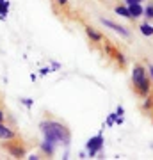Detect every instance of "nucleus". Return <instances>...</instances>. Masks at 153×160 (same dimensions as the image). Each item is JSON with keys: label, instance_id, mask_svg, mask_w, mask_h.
Here are the masks:
<instances>
[{"label": "nucleus", "instance_id": "f257e3e1", "mask_svg": "<svg viewBox=\"0 0 153 160\" xmlns=\"http://www.w3.org/2000/svg\"><path fill=\"white\" fill-rule=\"evenodd\" d=\"M41 132H43V137L48 139V141H52V142H55L57 146L59 144H64V146H69V141H71V137H69V132L68 128L63 125V123H59V121H43L39 125Z\"/></svg>", "mask_w": 153, "mask_h": 160}, {"label": "nucleus", "instance_id": "f03ea898", "mask_svg": "<svg viewBox=\"0 0 153 160\" xmlns=\"http://www.w3.org/2000/svg\"><path fill=\"white\" fill-rule=\"evenodd\" d=\"M132 84H134V89H135L142 98L148 96L150 87H151V82H150V78H148L144 66L135 64V66L132 68Z\"/></svg>", "mask_w": 153, "mask_h": 160}, {"label": "nucleus", "instance_id": "7ed1b4c3", "mask_svg": "<svg viewBox=\"0 0 153 160\" xmlns=\"http://www.w3.org/2000/svg\"><path fill=\"white\" fill-rule=\"evenodd\" d=\"M85 149H87V157H96L98 153L103 151V135L102 133H96L94 137H91L85 144Z\"/></svg>", "mask_w": 153, "mask_h": 160}, {"label": "nucleus", "instance_id": "20e7f679", "mask_svg": "<svg viewBox=\"0 0 153 160\" xmlns=\"http://www.w3.org/2000/svg\"><path fill=\"white\" fill-rule=\"evenodd\" d=\"M100 22H102L107 29L114 30L116 34L123 36V38H130V30L126 29V27H123V25H118V23H114L112 20H105V18H100Z\"/></svg>", "mask_w": 153, "mask_h": 160}, {"label": "nucleus", "instance_id": "39448f33", "mask_svg": "<svg viewBox=\"0 0 153 160\" xmlns=\"http://www.w3.org/2000/svg\"><path fill=\"white\" fill-rule=\"evenodd\" d=\"M0 139L2 141H13V139H16V132L4 123H0Z\"/></svg>", "mask_w": 153, "mask_h": 160}, {"label": "nucleus", "instance_id": "423d86ee", "mask_svg": "<svg viewBox=\"0 0 153 160\" xmlns=\"http://www.w3.org/2000/svg\"><path fill=\"white\" fill-rule=\"evenodd\" d=\"M55 148H57L55 142H52V141H48V139H43V142H41V151H43L45 155L52 157V155L55 153Z\"/></svg>", "mask_w": 153, "mask_h": 160}, {"label": "nucleus", "instance_id": "0eeeda50", "mask_svg": "<svg viewBox=\"0 0 153 160\" xmlns=\"http://www.w3.org/2000/svg\"><path fill=\"white\" fill-rule=\"evenodd\" d=\"M128 9H130L132 20H135V18H139V16H142V14H144V7H142L141 4H134V6H128Z\"/></svg>", "mask_w": 153, "mask_h": 160}, {"label": "nucleus", "instance_id": "6e6552de", "mask_svg": "<svg viewBox=\"0 0 153 160\" xmlns=\"http://www.w3.org/2000/svg\"><path fill=\"white\" fill-rule=\"evenodd\" d=\"M85 34L89 36L91 39L94 41V43H100V41H102V34H100V32H98V30L91 29V27H85Z\"/></svg>", "mask_w": 153, "mask_h": 160}, {"label": "nucleus", "instance_id": "1a4fd4ad", "mask_svg": "<svg viewBox=\"0 0 153 160\" xmlns=\"http://www.w3.org/2000/svg\"><path fill=\"white\" fill-rule=\"evenodd\" d=\"M116 14H119V16H123V18H132L128 6H118L116 7Z\"/></svg>", "mask_w": 153, "mask_h": 160}, {"label": "nucleus", "instance_id": "9d476101", "mask_svg": "<svg viewBox=\"0 0 153 160\" xmlns=\"http://www.w3.org/2000/svg\"><path fill=\"white\" fill-rule=\"evenodd\" d=\"M141 34L142 36H148V38H150V36H153V25H150L148 22H144L141 25Z\"/></svg>", "mask_w": 153, "mask_h": 160}, {"label": "nucleus", "instance_id": "9b49d317", "mask_svg": "<svg viewBox=\"0 0 153 160\" xmlns=\"http://www.w3.org/2000/svg\"><path fill=\"white\" fill-rule=\"evenodd\" d=\"M9 151H11V155L13 157H16V158H20V157L25 155V151H23L22 146H9Z\"/></svg>", "mask_w": 153, "mask_h": 160}, {"label": "nucleus", "instance_id": "f8f14e48", "mask_svg": "<svg viewBox=\"0 0 153 160\" xmlns=\"http://www.w3.org/2000/svg\"><path fill=\"white\" fill-rule=\"evenodd\" d=\"M7 11H9V2H7V0H0V18H2V20L6 18Z\"/></svg>", "mask_w": 153, "mask_h": 160}, {"label": "nucleus", "instance_id": "ddd939ff", "mask_svg": "<svg viewBox=\"0 0 153 160\" xmlns=\"http://www.w3.org/2000/svg\"><path fill=\"white\" fill-rule=\"evenodd\" d=\"M142 16H146V20H153V6L151 4L144 7V14Z\"/></svg>", "mask_w": 153, "mask_h": 160}, {"label": "nucleus", "instance_id": "4468645a", "mask_svg": "<svg viewBox=\"0 0 153 160\" xmlns=\"http://www.w3.org/2000/svg\"><path fill=\"white\" fill-rule=\"evenodd\" d=\"M116 118H118V114L114 112V114H109V118H107V126H114L116 125Z\"/></svg>", "mask_w": 153, "mask_h": 160}, {"label": "nucleus", "instance_id": "2eb2a0df", "mask_svg": "<svg viewBox=\"0 0 153 160\" xmlns=\"http://www.w3.org/2000/svg\"><path fill=\"white\" fill-rule=\"evenodd\" d=\"M116 57H118V62L121 64V66H125V64H126V59H125V55H123V53H118Z\"/></svg>", "mask_w": 153, "mask_h": 160}, {"label": "nucleus", "instance_id": "dca6fc26", "mask_svg": "<svg viewBox=\"0 0 153 160\" xmlns=\"http://www.w3.org/2000/svg\"><path fill=\"white\" fill-rule=\"evenodd\" d=\"M22 103L25 105V107H32V103H34V100H30V98H23Z\"/></svg>", "mask_w": 153, "mask_h": 160}, {"label": "nucleus", "instance_id": "f3484780", "mask_svg": "<svg viewBox=\"0 0 153 160\" xmlns=\"http://www.w3.org/2000/svg\"><path fill=\"white\" fill-rule=\"evenodd\" d=\"M142 0H126V6H134V4H141Z\"/></svg>", "mask_w": 153, "mask_h": 160}, {"label": "nucleus", "instance_id": "a211bd4d", "mask_svg": "<svg viewBox=\"0 0 153 160\" xmlns=\"http://www.w3.org/2000/svg\"><path fill=\"white\" fill-rule=\"evenodd\" d=\"M116 114H118V116H123V114H125V109H123V107L119 105L118 109H116Z\"/></svg>", "mask_w": 153, "mask_h": 160}, {"label": "nucleus", "instance_id": "6ab92c4d", "mask_svg": "<svg viewBox=\"0 0 153 160\" xmlns=\"http://www.w3.org/2000/svg\"><path fill=\"white\" fill-rule=\"evenodd\" d=\"M52 71V68H43L41 69V75H46V73H50Z\"/></svg>", "mask_w": 153, "mask_h": 160}, {"label": "nucleus", "instance_id": "aec40b11", "mask_svg": "<svg viewBox=\"0 0 153 160\" xmlns=\"http://www.w3.org/2000/svg\"><path fill=\"white\" fill-rule=\"evenodd\" d=\"M150 105H151V98H148L146 102H144V109H148V107H150Z\"/></svg>", "mask_w": 153, "mask_h": 160}, {"label": "nucleus", "instance_id": "412c9836", "mask_svg": "<svg viewBox=\"0 0 153 160\" xmlns=\"http://www.w3.org/2000/svg\"><path fill=\"white\" fill-rule=\"evenodd\" d=\"M27 158H28V160H38V158H39V157H38V155H34V153H32V155H28Z\"/></svg>", "mask_w": 153, "mask_h": 160}, {"label": "nucleus", "instance_id": "4be33fe9", "mask_svg": "<svg viewBox=\"0 0 153 160\" xmlns=\"http://www.w3.org/2000/svg\"><path fill=\"white\" fill-rule=\"evenodd\" d=\"M4 119H6V114H4V112L0 110V123H4Z\"/></svg>", "mask_w": 153, "mask_h": 160}, {"label": "nucleus", "instance_id": "5701e85b", "mask_svg": "<svg viewBox=\"0 0 153 160\" xmlns=\"http://www.w3.org/2000/svg\"><path fill=\"white\" fill-rule=\"evenodd\" d=\"M61 66H59V62H52V69H59Z\"/></svg>", "mask_w": 153, "mask_h": 160}, {"label": "nucleus", "instance_id": "b1692460", "mask_svg": "<svg viewBox=\"0 0 153 160\" xmlns=\"http://www.w3.org/2000/svg\"><path fill=\"white\" fill-rule=\"evenodd\" d=\"M57 2H59L61 6H66V4H68V0H57Z\"/></svg>", "mask_w": 153, "mask_h": 160}, {"label": "nucleus", "instance_id": "393cba45", "mask_svg": "<svg viewBox=\"0 0 153 160\" xmlns=\"http://www.w3.org/2000/svg\"><path fill=\"white\" fill-rule=\"evenodd\" d=\"M148 71H150V75H151V78H153V66H150V69H148Z\"/></svg>", "mask_w": 153, "mask_h": 160}]
</instances>
